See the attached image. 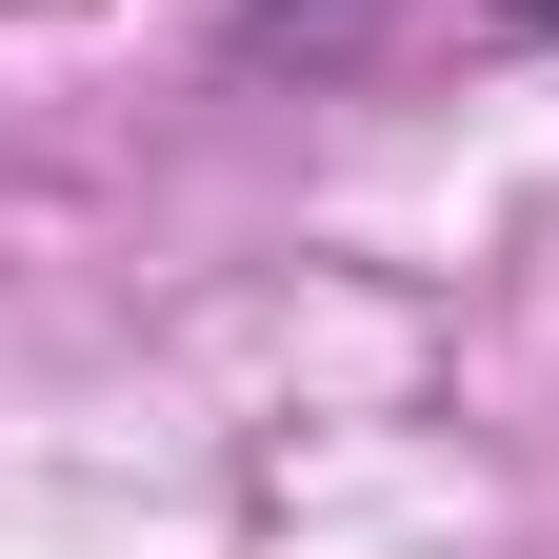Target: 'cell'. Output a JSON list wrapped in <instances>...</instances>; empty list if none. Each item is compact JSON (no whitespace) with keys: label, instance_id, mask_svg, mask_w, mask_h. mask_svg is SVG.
Segmentation results:
<instances>
[{"label":"cell","instance_id":"6da1fadb","mask_svg":"<svg viewBox=\"0 0 559 559\" xmlns=\"http://www.w3.org/2000/svg\"><path fill=\"white\" fill-rule=\"evenodd\" d=\"M240 21H260V40H320V21H360V0H240Z\"/></svg>","mask_w":559,"mask_h":559},{"label":"cell","instance_id":"7a4b0ae2","mask_svg":"<svg viewBox=\"0 0 559 559\" xmlns=\"http://www.w3.org/2000/svg\"><path fill=\"white\" fill-rule=\"evenodd\" d=\"M500 21H520V40H559V0H500Z\"/></svg>","mask_w":559,"mask_h":559}]
</instances>
